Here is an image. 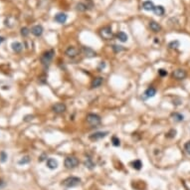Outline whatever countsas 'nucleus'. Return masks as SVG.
Listing matches in <instances>:
<instances>
[{
    "mask_svg": "<svg viewBox=\"0 0 190 190\" xmlns=\"http://www.w3.org/2000/svg\"><path fill=\"white\" fill-rule=\"evenodd\" d=\"M100 35L101 38H103L105 40H111L113 38L114 34L113 31H112V28L110 26H105V27L101 28L100 31Z\"/></svg>",
    "mask_w": 190,
    "mask_h": 190,
    "instance_id": "5",
    "label": "nucleus"
},
{
    "mask_svg": "<svg viewBox=\"0 0 190 190\" xmlns=\"http://www.w3.org/2000/svg\"><path fill=\"white\" fill-rule=\"evenodd\" d=\"M78 53H79V50H78L76 47H74V46L69 47V48L65 51V54H66V55L68 56V57H70V58L76 57V56L78 55Z\"/></svg>",
    "mask_w": 190,
    "mask_h": 190,
    "instance_id": "11",
    "label": "nucleus"
},
{
    "mask_svg": "<svg viewBox=\"0 0 190 190\" xmlns=\"http://www.w3.org/2000/svg\"><path fill=\"white\" fill-rule=\"evenodd\" d=\"M154 4H153L152 1H149V0H147V1H144L143 4H142V8H143L144 10H146V11H153L154 10Z\"/></svg>",
    "mask_w": 190,
    "mask_h": 190,
    "instance_id": "16",
    "label": "nucleus"
},
{
    "mask_svg": "<svg viewBox=\"0 0 190 190\" xmlns=\"http://www.w3.org/2000/svg\"><path fill=\"white\" fill-rule=\"evenodd\" d=\"M175 135H176V129L172 128V129H170L167 133H166L165 137L166 139H173V137H175Z\"/></svg>",
    "mask_w": 190,
    "mask_h": 190,
    "instance_id": "25",
    "label": "nucleus"
},
{
    "mask_svg": "<svg viewBox=\"0 0 190 190\" xmlns=\"http://www.w3.org/2000/svg\"><path fill=\"white\" fill-rule=\"evenodd\" d=\"M54 20H55L56 22L60 23V24H64L67 21V15L65 14V13H58V14H56Z\"/></svg>",
    "mask_w": 190,
    "mask_h": 190,
    "instance_id": "12",
    "label": "nucleus"
},
{
    "mask_svg": "<svg viewBox=\"0 0 190 190\" xmlns=\"http://www.w3.org/2000/svg\"><path fill=\"white\" fill-rule=\"evenodd\" d=\"M33 118V116H28L25 118V120H32V118Z\"/></svg>",
    "mask_w": 190,
    "mask_h": 190,
    "instance_id": "36",
    "label": "nucleus"
},
{
    "mask_svg": "<svg viewBox=\"0 0 190 190\" xmlns=\"http://www.w3.org/2000/svg\"><path fill=\"white\" fill-rule=\"evenodd\" d=\"M173 77L175 78L176 80H184L185 78L187 77V73L185 70L183 69H177L173 72Z\"/></svg>",
    "mask_w": 190,
    "mask_h": 190,
    "instance_id": "9",
    "label": "nucleus"
},
{
    "mask_svg": "<svg viewBox=\"0 0 190 190\" xmlns=\"http://www.w3.org/2000/svg\"><path fill=\"white\" fill-rule=\"evenodd\" d=\"M86 122H87V124H89L90 126L96 127V126H98L101 124V116H98V114H87V116H86Z\"/></svg>",
    "mask_w": 190,
    "mask_h": 190,
    "instance_id": "1",
    "label": "nucleus"
},
{
    "mask_svg": "<svg viewBox=\"0 0 190 190\" xmlns=\"http://www.w3.org/2000/svg\"><path fill=\"white\" fill-rule=\"evenodd\" d=\"M54 55H55V51H54L53 49L44 52V53L42 54V56H41V59H40L41 64H42L44 67L49 66V64H50L51 61L53 60Z\"/></svg>",
    "mask_w": 190,
    "mask_h": 190,
    "instance_id": "2",
    "label": "nucleus"
},
{
    "mask_svg": "<svg viewBox=\"0 0 190 190\" xmlns=\"http://www.w3.org/2000/svg\"><path fill=\"white\" fill-rule=\"evenodd\" d=\"M46 164L49 169H56L58 167V161L54 158H48L46 161Z\"/></svg>",
    "mask_w": 190,
    "mask_h": 190,
    "instance_id": "13",
    "label": "nucleus"
},
{
    "mask_svg": "<svg viewBox=\"0 0 190 190\" xmlns=\"http://www.w3.org/2000/svg\"><path fill=\"white\" fill-rule=\"evenodd\" d=\"M44 157H46V155H45V154H43L42 156L40 157V159H39V161H40V162H41V161H43V160H44V159H45Z\"/></svg>",
    "mask_w": 190,
    "mask_h": 190,
    "instance_id": "35",
    "label": "nucleus"
},
{
    "mask_svg": "<svg viewBox=\"0 0 190 190\" xmlns=\"http://www.w3.org/2000/svg\"><path fill=\"white\" fill-rule=\"evenodd\" d=\"M184 150L186 151V153H188V154L190 155V140L184 144Z\"/></svg>",
    "mask_w": 190,
    "mask_h": 190,
    "instance_id": "33",
    "label": "nucleus"
},
{
    "mask_svg": "<svg viewBox=\"0 0 190 190\" xmlns=\"http://www.w3.org/2000/svg\"><path fill=\"white\" fill-rule=\"evenodd\" d=\"M144 99H148V98H153V97L156 95V90L154 88L150 87L148 89H146V91L144 92Z\"/></svg>",
    "mask_w": 190,
    "mask_h": 190,
    "instance_id": "15",
    "label": "nucleus"
},
{
    "mask_svg": "<svg viewBox=\"0 0 190 190\" xmlns=\"http://www.w3.org/2000/svg\"><path fill=\"white\" fill-rule=\"evenodd\" d=\"M11 47H12V50L14 51L15 53H20V52L22 51V49H23L22 44L19 43V42H13Z\"/></svg>",
    "mask_w": 190,
    "mask_h": 190,
    "instance_id": "17",
    "label": "nucleus"
},
{
    "mask_svg": "<svg viewBox=\"0 0 190 190\" xmlns=\"http://www.w3.org/2000/svg\"><path fill=\"white\" fill-rule=\"evenodd\" d=\"M171 118H173L175 122H182V120H184V116L179 113H173L171 114Z\"/></svg>",
    "mask_w": 190,
    "mask_h": 190,
    "instance_id": "22",
    "label": "nucleus"
},
{
    "mask_svg": "<svg viewBox=\"0 0 190 190\" xmlns=\"http://www.w3.org/2000/svg\"><path fill=\"white\" fill-rule=\"evenodd\" d=\"M116 38L120 41V42H126L127 41V35L124 32H118L116 34Z\"/></svg>",
    "mask_w": 190,
    "mask_h": 190,
    "instance_id": "24",
    "label": "nucleus"
},
{
    "mask_svg": "<svg viewBox=\"0 0 190 190\" xmlns=\"http://www.w3.org/2000/svg\"><path fill=\"white\" fill-rule=\"evenodd\" d=\"M149 28L153 32H159L161 30V26L155 21H150L149 22Z\"/></svg>",
    "mask_w": 190,
    "mask_h": 190,
    "instance_id": "18",
    "label": "nucleus"
},
{
    "mask_svg": "<svg viewBox=\"0 0 190 190\" xmlns=\"http://www.w3.org/2000/svg\"><path fill=\"white\" fill-rule=\"evenodd\" d=\"M66 168H69V169H73V168L77 167L79 165V159L75 156H68L66 159H65L64 162Z\"/></svg>",
    "mask_w": 190,
    "mask_h": 190,
    "instance_id": "4",
    "label": "nucleus"
},
{
    "mask_svg": "<svg viewBox=\"0 0 190 190\" xmlns=\"http://www.w3.org/2000/svg\"><path fill=\"white\" fill-rule=\"evenodd\" d=\"M81 52L87 58H94V57H96V56H97L96 52L93 50L92 48H90V47H82Z\"/></svg>",
    "mask_w": 190,
    "mask_h": 190,
    "instance_id": "8",
    "label": "nucleus"
},
{
    "mask_svg": "<svg viewBox=\"0 0 190 190\" xmlns=\"http://www.w3.org/2000/svg\"><path fill=\"white\" fill-rule=\"evenodd\" d=\"M108 135H109V131H97V133H92L89 137V139L91 140H95V141H96V140L105 139Z\"/></svg>",
    "mask_w": 190,
    "mask_h": 190,
    "instance_id": "7",
    "label": "nucleus"
},
{
    "mask_svg": "<svg viewBox=\"0 0 190 190\" xmlns=\"http://www.w3.org/2000/svg\"><path fill=\"white\" fill-rule=\"evenodd\" d=\"M112 142H113V145H114V146H120V140L118 137H112Z\"/></svg>",
    "mask_w": 190,
    "mask_h": 190,
    "instance_id": "29",
    "label": "nucleus"
},
{
    "mask_svg": "<svg viewBox=\"0 0 190 190\" xmlns=\"http://www.w3.org/2000/svg\"><path fill=\"white\" fill-rule=\"evenodd\" d=\"M153 12H154L155 15H157V16H162V15L164 14L165 10H164V8H163V6L158 5V6H155Z\"/></svg>",
    "mask_w": 190,
    "mask_h": 190,
    "instance_id": "19",
    "label": "nucleus"
},
{
    "mask_svg": "<svg viewBox=\"0 0 190 190\" xmlns=\"http://www.w3.org/2000/svg\"><path fill=\"white\" fill-rule=\"evenodd\" d=\"M52 110H53V112L55 114H64L65 112H66L67 107H66V105L63 103H55L53 107H52Z\"/></svg>",
    "mask_w": 190,
    "mask_h": 190,
    "instance_id": "6",
    "label": "nucleus"
},
{
    "mask_svg": "<svg viewBox=\"0 0 190 190\" xmlns=\"http://www.w3.org/2000/svg\"><path fill=\"white\" fill-rule=\"evenodd\" d=\"M6 160H7V154L4 151H2L0 153V161H1V162H5Z\"/></svg>",
    "mask_w": 190,
    "mask_h": 190,
    "instance_id": "31",
    "label": "nucleus"
},
{
    "mask_svg": "<svg viewBox=\"0 0 190 190\" xmlns=\"http://www.w3.org/2000/svg\"><path fill=\"white\" fill-rule=\"evenodd\" d=\"M76 9H77V11H79V12H85L86 10H88L89 8H88V6L86 5L85 3L80 2V3H78L76 5Z\"/></svg>",
    "mask_w": 190,
    "mask_h": 190,
    "instance_id": "21",
    "label": "nucleus"
},
{
    "mask_svg": "<svg viewBox=\"0 0 190 190\" xmlns=\"http://www.w3.org/2000/svg\"><path fill=\"white\" fill-rule=\"evenodd\" d=\"M112 48H113V50H114V53H120V52L126 50L124 47L120 46V45H113V46H112Z\"/></svg>",
    "mask_w": 190,
    "mask_h": 190,
    "instance_id": "26",
    "label": "nucleus"
},
{
    "mask_svg": "<svg viewBox=\"0 0 190 190\" xmlns=\"http://www.w3.org/2000/svg\"><path fill=\"white\" fill-rule=\"evenodd\" d=\"M43 31H44V29L41 25H35L31 28V33L36 37H40L43 34Z\"/></svg>",
    "mask_w": 190,
    "mask_h": 190,
    "instance_id": "10",
    "label": "nucleus"
},
{
    "mask_svg": "<svg viewBox=\"0 0 190 190\" xmlns=\"http://www.w3.org/2000/svg\"><path fill=\"white\" fill-rule=\"evenodd\" d=\"M105 62H101L100 65H99V67H98V70H99V71H101L103 68H105Z\"/></svg>",
    "mask_w": 190,
    "mask_h": 190,
    "instance_id": "34",
    "label": "nucleus"
},
{
    "mask_svg": "<svg viewBox=\"0 0 190 190\" xmlns=\"http://www.w3.org/2000/svg\"><path fill=\"white\" fill-rule=\"evenodd\" d=\"M103 83V78L101 77H98V78H95L94 80L92 81V88L94 89H97V88L101 87Z\"/></svg>",
    "mask_w": 190,
    "mask_h": 190,
    "instance_id": "14",
    "label": "nucleus"
},
{
    "mask_svg": "<svg viewBox=\"0 0 190 190\" xmlns=\"http://www.w3.org/2000/svg\"><path fill=\"white\" fill-rule=\"evenodd\" d=\"M179 45H180V43H179V41L175 40V41H171V42L168 44V47L171 49H176L179 47Z\"/></svg>",
    "mask_w": 190,
    "mask_h": 190,
    "instance_id": "27",
    "label": "nucleus"
},
{
    "mask_svg": "<svg viewBox=\"0 0 190 190\" xmlns=\"http://www.w3.org/2000/svg\"><path fill=\"white\" fill-rule=\"evenodd\" d=\"M30 162V157L29 156H24V157H22V159H20V160L18 161V163L20 165H22V164H27V163H29Z\"/></svg>",
    "mask_w": 190,
    "mask_h": 190,
    "instance_id": "28",
    "label": "nucleus"
},
{
    "mask_svg": "<svg viewBox=\"0 0 190 190\" xmlns=\"http://www.w3.org/2000/svg\"><path fill=\"white\" fill-rule=\"evenodd\" d=\"M29 33H30V31L27 27L21 28V35H22L23 37H27V36L29 35Z\"/></svg>",
    "mask_w": 190,
    "mask_h": 190,
    "instance_id": "30",
    "label": "nucleus"
},
{
    "mask_svg": "<svg viewBox=\"0 0 190 190\" xmlns=\"http://www.w3.org/2000/svg\"><path fill=\"white\" fill-rule=\"evenodd\" d=\"M167 71L166 70H164V69H159L158 70V75L160 77H165V76H167Z\"/></svg>",
    "mask_w": 190,
    "mask_h": 190,
    "instance_id": "32",
    "label": "nucleus"
},
{
    "mask_svg": "<svg viewBox=\"0 0 190 190\" xmlns=\"http://www.w3.org/2000/svg\"><path fill=\"white\" fill-rule=\"evenodd\" d=\"M81 183V179L76 176H70V177L66 178L63 181V185L65 187H68V188H72V187H76Z\"/></svg>",
    "mask_w": 190,
    "mask_h": 190,
    "instance_id": "3",
    "label": "nucleus"
},
{
    "mask_svg": "<svg viewBox=\"0 0 190 190\" xmlns=\"http://www.w3.org/2000/svg\"><path fill=\"white\" fill-rule=\"evenodd\" d=\"M84 164H85V166H86L87 168H89V169H94V168H95V163L93 162L92 158H91V157H89V156L86 157Z\"/></svg>",
    "mask_w": 190,
    "mask_h": 190,
    "instance_id": "20",
    "label": "nucleus"
},
{
    "mask_svg": "<svg viewBox=\"0 0 190 190\" xmlns=\"http://www.w3.org/2000/svg\"><path fill=\"white\" fill-rule=\"evenodd\" d=\"M131 166H133V168H135V169L140 170L142 167V163L139 159H135V160H133V162H131Z\"/></svg>",
    "mask_w": 190,
    "mask_h": 190,
    "instance_id": "23",
    "label": "nucleus"
},
{
    "mask_svg": "<svg viewBox=\"0 0 190 190\" xmlns=\"http://www.w3.org/2000/svg\"><path fill=\"white\" fill-rule=\"evenodd\" d=\"M4 40H5V39H4V37H1V36H0V44H1V43L3 42Z\"/></svg>",
    "mask_w": 190,
    "mask_h": 190,
    "instance_id": "37",
    "label": "nucleus"
}]
</instances>
